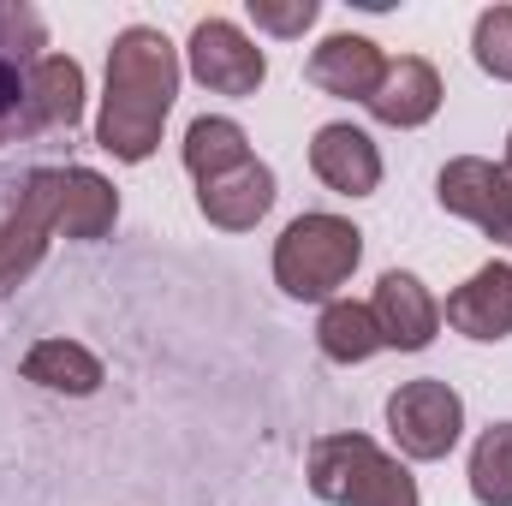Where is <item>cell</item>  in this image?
<instances>
[{
    "label": "cell",
    "mask_w": 512,
    "mask_h": 506,
    "mask_svg": "<svg viewBox=\"0 0 512 506\" xmlns=\"http://www.w3.org/2000/svg\"><path fill=\"white\" fill-rule=\"evenodd\" d=\"M78 120H84V66L72 54H42L30 66V126L72 131Z\"/></svg>",
    "instance_id": "obj_15"
},
{
    "label": "cell",
    "mask_w": 512,
    "mask_h": 506,
    "mask_svg": "<svg viewBox=\"0 0 512 506\" xmlns=\"http://www.w3.org/2000/svg\"><path fill=\"white\" fill-rule=\"evenodd\" d=\"M120 221V191L96 167H60V233L66 239H102Z\"/></svg>",
    "instance_id": "obj_16"
},
{
    "label": "cell",
    "mask_w": 512,
    "mask_h": 506,
    "mask_svg": "<svg viewBox=\"0 0 512 506\" xmlns=\"http://www.w3.org/2000/svg\"><path fill=\"white\" fill-rule=\"evenodd\" d=\"M382 72H387V54L370 36H358V30L322 36V42L310 48V60H304V78H310L322 96H340V102H370L376 84H382Z\"/></svg>",
    "instance_id": "obj_10"
},
{
    "label": "cell",
    "mask_w": 512,
    "mask_h": 506,
    "mask_svg": "<svg viewBox=\"0 0 512 506\" xmlns=\"http://www.w3.org/2000/svg\"><path fill=\"white\" fill-rule=\"evenodd\" d=\"M471 495L477 506H512V423H489L471 447Z\"/></svg>",
    "instance_id": "obj_20"
},
{
    "label": "cell",
    "mask_w": 512,
    "mask_h": 506,
    "mask_svg": "<svg viewBox=\"0 0 512 506\" xmlns=\"http://www.w3.org/2000/svg\"><path fill=\"white\" fill-rule=\"evenodd\" d=\"M370 316H376V328H382L387 352H423V346L441 334V298H435L411 268H387L382 280H376Z\"/></svg>",
    "instance_id": "obj_9"
},
{
    "label": "cell",
    "mask_w": 512,
    "mask_h": 506,
    "mask_svg": "<svg viewBox=\"0 0 512 506\" xmlns=\"http://www.w3.org/2000/svg\"><path fill=\"white\" fill-rule=\"evenodd\" d=\"M352 506H423V495H417V477H411L393 453H382V465L370 471V483L358 489Z\"/></svg>",
    "instance_id": "obj_22"
},
{
    "label": "cell",
    "mask_w": 512,
    "mask_h": 506,
    "mask_svg": "<svg viewBox=\"0 0 512 506\" xmlns=\"http://www.w3.org/2000/svg\"><path fill=\"white\" fill-rule=\"evenodd\" d=\"M54 233H60V167H30L0 215V304L42 268Z\"/></svg>",
    "instance_id": "obj_3"
},
{
    "label": "cell",
    "mask_w": 512,
    "mask_h": 506,
    "mask_svg": "<svg viewBox=\"0 0 512 506\" xmlns=\"http://www.w3.org/2000/svg\"><path fill=\"white\" fill-rule=\"evenodd\" d=\"M364 262V233L346 215L310 209L274 239V286L298 304H334V292L358 274Z\"/></svg>",
    "instance_id": "obj_2"
},
{
    "label": "cell",
    "mask_w": 512,
    "mask_h": 506,
    "mask_svg": "<svg viewBox=\"0 0 512 506\" xmlns=\"http://www.w3.org/2000/svg\"><path fill=\"white\" fill-rule=\"evenodd\" d=\"M376 465H382V447H376L370 435H358V429H340V435H322V441L310 447L304 477H310V495H316V501L352 506Z\"/></svg>",
    "instance_id": "obj_13"
},
{
    "label": "cell",
    "mask_w": 512,
    "mask_h": 506,
    "mask_svg": "<svg viewBox=\"0 0 512 506\" xmlns=\"http://www.w3.org/2000/svg\"><path fill=\"white\" fill-rule=\"evenodd\" d=\"M316 346H322L328 364H370L376 352H387L382 328H376V316H370V304H358V298H334V304H322Z\"/></svg>",
    "instance_id": "obj_19"
},
{
    "label": "cell",
    "mask_w": 512,
    "mask_h": 506,
    "mask_svg": "<svg viewBox=\"0 0 512 506\" xmlns=\"http://www.w3.org/2000/svg\"><path fill=\"white\" fill-rule=\"evenodd\" d=\"M471 54L477 66L495 78V84H512V6H489L471 30Z\"/></svg>",
    "instance_id": "obj_21"
},
{
    "label": "cell",
    "mask_w": 512,
    "mask_h": 506,
    "mask_svg": "<svg viewBox=\"0 0 512 506\" xmlns=\"http://www.w3.org/2000/svg\"><path fill=\"white\" fill-rule=\"evenodd\" d=\"M179 48L155 30V24H126L108 48V90H102V120H96V143L114 161H149L161 149V131L179 96Z\"/></svg>",
    "instance_id": "obj_1"
},
{
    "label": "cell",
    "mask_w": 512,
    "mask_h": 506,
    "mask_svg": "<svg viewBox=\"0 0 512 506\" xmlns=\"http://www.w3.org/2000/svg\"><path fill=\"white\" fill-rule=\"evenodd\" d=\"M310 173L334 197H376L382 191V149L376 137L352 120H328L310 137Z\"/></svg>",
    "instance_id": "obj_8"
},
{
    "label": "cell",
    "mask_w": 512,
    "mask_h": 506,
    "mask_svg": "<svg viewBox=\"0 0 512 506\" xmlns=\"http://www.w3.org/2000/svg\"><path fill=\"white\" fill-rule=\"evenodd\" d=\"M465 340H483V346H495V340H507L512 334V262H483L465 286H453L447 292V310H441Z\"/></svg>",
    "instance_id": "obj_11"
},
{
    "label": "cell",
    "mask_w": 512,
    "mask_h": 506,
    "mask_svg": "<svg viewBox=\"0 0 512 506\" xmlns=\"http://www.w3.org/2000/svg\"><path fill=\"white\" fill-rule=\"evenodd\" d=\"M441 96H447V90H441V72H435L423 54H399V60H387L382 84H376V96H370L364 108L393 131H417L441 114Z\"/></svg>",
    "instance_id": "obj_12"
},
{
    "label": "cell",
    "mask_w": 512,
    "mask_h": 506,
    "mask_svg": "<svg viewBox=\"0 0 512 506\" xmlns=\"http://www.w3.org/2000/svg\"><path fill=\"white\" fill-rule=\"evenodd\" d=\"M185 66H191V78L209 96H233V102L256 96L262 78H268V54L256 48L233 18H197L191 42H185Z\"/></svg>",
    "instance_id": "obj_5"
},
{
    "label": "cell",
    "mask_w": 512,
    "mask_h": 506,
    "mask_svg": "<svg viewBox=\"0 0 512 506\" xmlns=\"http://www.w3.org/2000/svg\"><path fill=\"white\" fill-rule=\"evenodd\" d=\"M179 155H185V167H191L197 185H209V179H221V173H239L245 161H256L245 126L227 120V114H203V120H191V126H185V143H179Z\"/></svg>",
    "instance_id": "obj_18"
},
{
    "label": "cell",
    "mask_w": 512,
    "mask_h": 506,
    "mask_svg": "<svg viewBox=\"0 0 512 506\" xmlns=\"http://www.w3.org/2000/svg\"><path fill=\"white\" fill-rule=\"evenodd\" d=\"M435 197L447 215L471 221L477 233H489L495 245L512 239V167L507 161H483V155H453L435 179Z\"/></svg>",
    "instance_id": "obj_7"
},
{
    "label": "cell",
    "mask_w": 512,
    "mask_h": 506,
    "mask_svg": "<svg viewBox=\"0 0 512 506\" xmlns=\"http://www.w3.org/2000/svg\"><path fill=\"white\" fill-rule=\"evenodd\" d=\"M507 167H512V131H507Z\"/></svg>",
    "instance_id": "obj_24"
},
{
    "label": "cell",
    "mask_w": 512,
    "mask_h": 506,
    "mask_svg": "<svg viewBox=\"0 0 512 506\" xmlns=\"http://www.w3.org/2000/svg\"><path fill=\"white\" fill-rule=\"evenodd\" d=\"M387 435L405 459L417 465H435L459 447L465 435V399L459 387L441 376H417V381H399L387 393Z\"/></svg>",
    "instance_id": "obj_4"
},
{
    "label": "cell",
    "mask_w": 512,
    "mask_h": 506,
    "mask_svg": "<svg viewBox=\"0 0 512 506\" xmlns=\"http://www.w3.org/2000/svg\"><path fill=\"white\" fill-rule=\"evenodd\" d=\"M48 48V24L24 0H0V149L30 137V66Z\"/></svg>",
    "instance_id": "obj_6"
},
{
    "label": "cell",
    "mask_w": 512,
    "mask_h": 506,
    "mask_svg": "<svg viewBox=\"0 0 512 506\" xmlns=\"http://www.w3.org/2000/svg\"><path fill=\"white\" fill-rule=\"evenodd\" d=\"M274 197H280V185H274V167L268 161H245L239 173H221V179L197 185V209L221 233H251L256 221L274 209Z\"/></svg>",
    "instance_id": "obj_14"
},
{
    "label": "cell",
    "mask_w": 512,
    "mask_h": 506,
    "mask_svg": "<svg viewBox=\"0 0 512 506\" xmlns=\"http://www.w3.org/2000/svg\"><path fill=\"white\" fill-rule=\"evenodd\" d=\"M24 381H36V387H48V393H66V399H90L108 370H102V358L90 352V346H78V340H36L30 352H24Z\"/></svg>",
    "instance_id": "obj_17"
},
{
    "label": "cell",
    "mask_w": 512,
    "mask_h": 506,
    "mask_svg": "<svg viewBox=\"0 0 512 506\" xmlns=\"http://www.w3.org/2000/svg\"><path fill=\"white\" fill-rule=\"evenodd\" d=\"M245 12H251L256 30H268V36H286V42H292V36H304V30L322 18V6H316V0H251Z\"/></svg>",
    "instance_id": "obj_23"
}]
</instances>
